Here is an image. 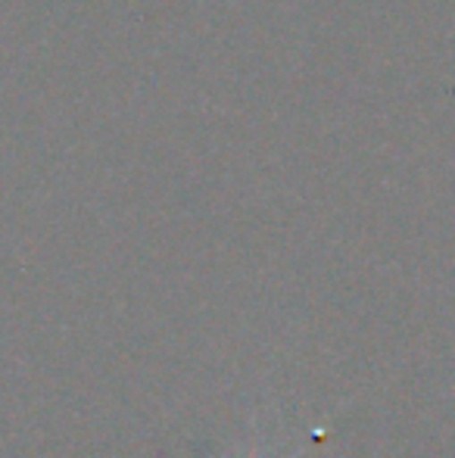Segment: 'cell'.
Listing matches in <instances>:
<instances>
[{
	"label": "cell",
	"instance_id": "1",
	"mask_svg": "<svg viewBox=\"0 0 455 458\" xmlns=\"http://www.w3.org/2000/svg\"><path fill=\"white\" fill-rule=\"evenodd\" d=\"M299 455H303V449H297V453H293L291 458H299Z\"/></svg>",
	"mask_w": 455,
	"mask_h": 458
}]
</instances>
